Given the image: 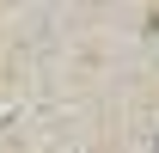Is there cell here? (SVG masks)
Instances as JSON below:
<instances>
[{
    "instance_id": "obj_1",
    "label": "cell",
    "mask_w": 159,
    "mask_h": 153,
    "mask_svg": "<svg viewBox=\"0 0 159 153\" xmlns=\"http://www.w3.org/2000/svg\"><path fill=\"white\" fill-rule=\"evenodd\" d=\"M153 31H159V19H153Z\"/></svg>"
}]
</instances>
